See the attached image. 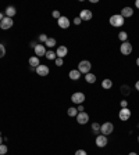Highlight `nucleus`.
Wrapping results in <instances>:
<instances>
[{
    "label": "nucleus",
    "instance_id": "obj_1",
    "mask_svg": "<svg viewBox=\"0 0 139 155\" xmlns=\"http://www.w3.org/2000/svg\"><path fill=\"white\" fill-rule=\"evenodd\" d=\"M124 22H125V20H124L120 14H114V15L110 17V25H111V27H116V28L123 27Z\"/></svg>",
    "mask_w": 139,
    "mask_h": 155
},
{
    "label": "nucleus",
    "instance_id": "obj_2",
    "mask_svg": "<svg viewBox=\"0 0 139 155\" xmlns=\"http://www.w3.org/2000/svg\"><path fill=\"white\" fill-rule=\"evenodd\" d=\"M91 68H92V64L88 60H84V61H81L79 64H78V71H79L81 74H85V75L91 72Z\"/></svg>",
    "mask_w": 139,
    "mask_h": 155
},
{
    "label": "nucleus",
    "instance_id": "obj_3",
    "mask_svg": "<svg viewBox=\"0 0 139 155\" xmlns=\"http://www.w3.org/2000/svg\"><path fill=\"white\" fill-rule=\"evenodd\" d=\"M113 130H114V125L111 122H104L103 125H100V133L104 134V136L111 134Z\"/></svg>",
    "mask_w": 139,
    "mask_h": 155
},
{
    "label": "nucleus",
    "instance_id": "obj_4",
    "mask_svg": "<svg viewBox=\"0 0 139 155\" xmlns=\"http://www.w3.org/2000/svg\"><path fill=\"white\" fill-rule=\"evenodd\" d=\"M71 101L75 102V104H78V105H81L82 102L85 101V94L81 93V91H77V93H74V94L71 96Z\"/></svg>",
    "mask_w": 139,
    "mask_h": 155
},
{
    "label": "nucleus",
    "instance_id": "obj_5",
    "mask_svg": "<svg viewBox=\"0 0 139 155\" xmlns=\"http://www.w3.org/2000/svg\"><path fill=\"white\" fill-rule=\"evenodd\" d=\"M120 51H121V54H124V55H128V54L132 53V44L129 42H124L121 46H120Z\"/></svg>",
    "mask_w": 139,
    "mask_h": 155
},
{
    "label": "nucleus",
    "instance_id": "obj_6",
    "mask_svg": "<svg viewBox=\"0 0 139 155\" xmlns=\"http://www.w3.org/2000/svg\"><path fill=\"white\" fill-rule=\"evenodd\" d=\"M13 25H14V21H13V18H9V17H4L3 21L0 22V28L4 29V31L6 29H10Z\"/></svg>",
    "mask_w": 139,
    "mask_h": 155
},
{
    "label": "nucleus",
    "instance_id": "obj_7",
    "mask_svg": "<svg viewBox=\"0 0 139 155\" xmlns=\"http://www.w3.org/2000/svg\"><path fill=\"white\" fill-rule=\"evenodd\" d=\"M77 122L79 123V125H86V123L89 122V115L86 112H78V115H77Z\"/></svg>",
    "mask_w": 139,
    "mask_h": 155
},
{
    "label": "nucleus",
    "instance_id": "obj_8",
    "mask_svg": "<svg viewBox=\"0 0 139 155\" xmlns=\"http://www.w3.org/2000/svg\"><path fill=\"white\" fill-rule=\"evenodd\" d=\"M33 50H35V55L36 57H45L46 55V47H45V44H36Z\"/></svg>",
    "mask_w": 139,
    "mask_h": 155
},
{
    "label": "nucleus",
    "instance_id": "obj_9",
    "mask_svg": "<svg viewBox=\"0 0 139 155\" xmlns=\"http://www.w3.org/2000/svg\"><path fill=\"white\" fill-rule=\"evenodd\" d=\"M118 116H120V119L121 121H128L129 118H131V111H129L128 108H121L120 109V114H118Z\"/></svg>",
    "mask_w": 139,
    "mask_h": 155
},
{
    "label": "nucleus",
    "instance_id": "obj_10",
    "mask_svg": "<svg viewBox=\"0 0 139 155\" xmlns=\"http://www.w3.org/2000/svg\"><path fill=\"white\" fill-rule=\"evenodd\" d=\"M49 72H50V69H49V67L48 65H39L36 68V74L39 76H48L49 75Z\"/></svg>",
    "mask_w": 139,
    "mask_h": 155
},
{
    "label": "nucleus",
    "instance_id": "obj_11",
    "mask_svg": "<svg viewBox=\"0 0 139 155\" xmlns=\"http://www.w3.org/2000/svg\"><path fill=\"white\" fill-rule=\"evenodd\" d=\"M107 136H104V134H100V136H97L96 137V145L97 147H100V148H103V147H106L107 145Z\"/></svg>",
    "mask_w": 139,
    "mask_h": 155
},
{
    "label": "nucleus",
    "instance_id": "obj_12",
    "mask_svg": "<svg viewBox=\"0 0 139 155\" xmlns=\"http://www.w3.org/2000/svg\"><path fill=\"white\" fill-rule=\"evenodd\" d=\"M57 24H59L60 28H63V29H67V28L70 27V20L67 18V17H60L59 20H57Z\"/></svg>",
    "mask_w": 139,
    "mask_h": 155
},
{
    "label": "nucleus",
    "instance_id": "obj_13",
    "mask_svg": "<svg viewBox=\"0 0 139 155\" xmlns=\"http://www.w3.org/2000/svg\"><path fill=\"white\" fill-rule=\"evenodd\" d=\"M92 17H93V14L91 10H82L79 14V18L82 21H89V20H92Z\"/></svg>",
    "mask_w": 139,
    "mask_h": 155
},
{
    "label": "nucleus",
    "instance_id": "obj_14",
    "mask_svg": "<svg viewBox=\"0 0 139 155\" xmlns=\"http://www.w3.org/2000/svg\"><path fill=\"white\" fill-rule=\"evenodd\" d=\"M120 15L123 17V18H129V17L134 15V10L131 8V7H124L123 10H121V14Z\"/></svg>",
    "mask_w": 139,
    "mask_h": 155
},
{
    "label": "nucleus",
    "instance_id": "obj_15",
    "mask_svg": "<svg viewBox=\"0 0 139 155\" xmlns=\"http://www.w3.org/2000/svg\"><path fill=\"white\" fill-rule=\"evenodd\" d=\"M67 51H68V50H67L65 46H59L57 50H56V55H57L59 58H64L65 55H67Z\"/></svg>",
    "mask_w": 139,
    "mask_h": 155
},
{
    "label": "nucleus",
    "instance_id": "obj_16",
    "mask_svg": "<svg viewBox=\"0 0 139 155\" xmlns=\"http://www.w3.org/2000/svg\"><path fill=\"white\" fill-rule=\"evenodd\" d=\"M29 65H31V68H38V67L40 65L39 57H36V55H32V57L29 58Z\"/></svg>",
    "mask_w": 139,
    "mask_h": 155
},
{
    "label": "nucleus",
    "instance_id": "obj_17",
    "mask_svg": "<svg viewBox=\"0 0 139 155\" xmlns=\"http://www.w3.org/2000/svg\"><path fill=\"white\" fill-rule=\"evenodd\" d=\"M68 78L71 80H78L81 78V72L78 69H72V71H70V74H68Z\"/></svg>",
    "mask_w": 139,
    "mask_h": 155
},
{
    "label": "nucleus",
    "instance_id": "obj_18",
    "mask_svg": "<svg viewBox=\"0 0 139 155\" xmlns=\"http://www.w3.org/2000/svg\"><path fill=\"white\" fill-rule=\"evenodd\" d=\"M16 13H17V10L14 6H9V7L6 8V15L9 17V18H13V17L16 15Z\"/></svg>",
    "mask_w": 139,
    "mask_h": 155
},
{
    "label": "nucleus",
    "instance_id": "obj_19",
    "mask_svg": "<svg viewBox=\"0 0 139 155\" xmlns=\"http://www.w3.org/2000/svg\"><path fill=\"white\" fill-rule=\"evenodd\" d=\"M111 86H113L111 79H104L102 82V87L104 89V90H109V89H111Z\"/></svg>",
    "mask_w": 139,
    "mask_h": 155
},
{
    "label": "nucleus",
    "instance_id": "obj_20",
    "mask_svg": "<svg viewBox=\"0 0 139 155\" xmlns=\"http://www.w3.org/2000/svg\"><path fill=\"white\" fill-rule=\"evenodd\" d=\"M85 80L88 82V83H95V82H96V76L89 72V74H86L85 75Z\"/></svg>",
    "mask_w": 139,
    "mask_h": 155
},
{
    "label": "nucleus",
    "instance_id": "obj_21",
    "mask_svg": "<svg viewBox=\"0 0 139 155\" xmlns=\"http://www.w3.org/2000/svg\"><path fill=\"white\" fill-rule=\"evenodd\" d=\"M67 114H68V116H77V115H78V109L74 107H70Z\"/></svg>",
    "mask_w": 139,
    "mask_h": 155
},
{
    "label": "nucleus",
    "instance_id": "obj_22",
    "mask_svg": "<svg viewBox=\"0 0 139 155\" xmlns=\"http://www.w3.org/2000/svg\"><path fill=\"white\" fill-rule=\"evenodd\" d=\"M48 47H54L56 46V39L54 38H48V40H46V43H45Z\"/></svg>",
    "mask_w": 139,
    "mask_h": 155
},
{
    "label": "nucleus",
    "instance_id": "obj_23",
    "mask_svg": "<svg viewBox=\"0 0 139 155\" xmlns=\"http://www.w3.org/2000/svg\"><path fill=\"white\" fill-rule=\"evenodd\" d=\"M45 57H46L48 60H52V61H54V60L57 58V55H56V53H54V51H52V50H50V51H48Z\"/></svg>",
    "mask_w": 139,
    "mask_h": 155
},
{
    "label": "nucleus",
    "instance_id": "obj_24",
    "mask_svg": "<svg viewBox=\"0 0 139 155\" xmlns=\"http://www.w3.org/2000/svg\"><path fill=\"white\" fill-rule=\"evenodd\" d=\"M118 39L121 40V42H127V39H128V33L127 32H120L118 33Z\"/></svg>",
    "mask_w": 139,
    "mask_h": 155
},
{
    "label": "nucleus",
    "instance_id": "obj_25",
    "mask_svg": "<svg viewBox=\"0 0 139 155\" xmlns=\"http://www.w3.org/2000/svg\"><path fill=\"white\" fill-rule=\"evenodd\" d=\"M92 130H93V133H99L100 132V125L99 123H92Z\"/></svg>",
    "mask_w": 139,
    "mask_h": 155
},
{
    "label": "nucleus",
    "instance_id": "obj_26",
    "mask_svg": "<svg viewBox=\"0 0 139 155\" xmlns=\"http://www.w3.org/2000/svg\"><path fill=\"white\" fill-rule=\"evenodd\" d=\"M7 145L6 144H0V155H4V154H7Z\"/></svg>",
    "mask_w": 139,
    "mask_h": 155
},
{
    "label": "nucleus",
    "instance_id": "obj_27",
    "mask_svg": "<svg viewBox=\"0 0 139 155\" xmlns=\"http://www.w3.org/2000/svg\"><path fill=\"white\" fill-rule=\"evenodd\" d=\"M4 55H6V47H4V44L0 43V58H3Z\"/></svg>",
    "mask_w": 139,
    "mask_h": 155
},
{
    "label": "nucleus",
    "instance_id": "obj_28",
    "mask_svg": "<svg viewBox=\"0 0 139 155\" xmlns=\"http://www.w3.org/2000/svg\"><path fill=\"white\" fill-rule=\"evenodd\" d=\"M54 62H56V65H57V67H63V64H64V61H63V58H59V57H57V58L54 60Z\"/></svg>",
    "mask_w": 139,
    "mask_h": 155
},
{
    "label": "nucleus",
    "instance_id": "obj_29",
    "mask_svg": "<svg viewBox=\"0 0 139 155\" xmlns=\"http://www.w3.org/2000/svg\"><path fill=\"white\" fill-rule=\"evenodd\" d=\"M121 91H123V94H129V87L128 86H121Z\"/></svg>",
    "mask_w": 139,
    "mask_h": 155
},
{
    "label": "nucleus",
    "instance_id": "obj_30",
    "mask_svg": "<svg viewBox=\"0 0 139 155\" xmlns=\"http://www.w3.org/2000/svg\"><path fill=\"white\" fill-rule=\"evenodd\" d=\"M52 15H53L56 20H59L60 17H61V14H60V11H59V10H54L53 13H52Z\"/></svg>",
    "mask_w": 139,
    "mask_h": 155
},
{
    "label": "nucleus",
    "instance_id": "obj_31",
    "mask_svg": "<svg viewBox=\"0 0 139 155\" xmlns=\"http://www.w3.org/2000/svg\"><path fill=\"white\" fill-rule=\"evenodd\" d=\"M39 40H40L42 43H46V40H48V36H46L45 33H42V35L39 36Z\"/></svg>",
    "mask_w": 139,
    "mask_h": 155
},
{
    "label": "nucleus",
    "instance_id": "obj_32",
    "mask_svg": "<svg viewBox=\"0 0 139 155\" xmlns=\"http://www.w3.org/2000/svg\"><path fill=\"white\" fill-rule=\"evenodd\" d=\"M75 155H88V154H86L85 150H77L75 151Z\"/></svg>",
    "mask_w": 139,
    "mask_h": 155
},
{
    "label": "nucleus",
    "instance_id": "obj_33",
    "mask_svg": "<svg viewBox=\"0 0 139 155\" xmlns=\"http://www.w3.org/2000/svg\"><path fill=\"white\" fill-rule=\"evenodd\" d=\"M81 22H82V20H81L79 17H77V18L74 20V24H75V25H79Z\"/></svg>",
    "mask_w": 139,
    "mask_h": 155
},
{
    "label": "nucleus",
    "instance_id": "obj_34",
    "mask_svg": "<svg viewBox=\"0 0 139 155\" xmlns=\"http://www.w3.org/2000/svg\"><path fill=\"white\" fill-rule=\"evenodd\" d=\"M127 105H128L127 100H123V101H121V108H127Z\"/></svg>",
    "mask_w": 139,
    "mask_h": 155
},
{
    "label": "nucleus",
    "instance_id": "obj_35",
    "mask_svg": "<svg viewBox=\"0 0 139 155\" xmlns=\"http://www.w3.org/2000/svg\"><path fill=\"white\" fill-rule=\"evenodd\" d=\"M77 109H78V112H84V107H82V104H81V105H78V108H77Z\"/></svg>",
    "mask_w": 139,
    "mask_h": 155
},
{
    "label": "nucleus",
    "instance_id": "obj_36",
    "mask_svg": "<svg viewBox=\"0 0 139 155\" xmlns=\"http://www.w3.org/2000/svg\"><path fill=\"white\" fill-rule=\"evenodd\" d=\"M135 89H136V90L139 91V80H138V82H136V83H135Z\"/></svg>",
    "mask_w": 139,
    "mask_h": 155
},
{
    "label": "nucleus",
    "instance_id": "obj_37",
    "mask_svg": "<svg viewBox=\"0 0 139 155\" xmlns=\"http://www.w3.org/2000/svg\"><path fill=\"white\" fill-rule=\"evenodd\" d=\"M3 18H4V17H3V13H0V22L3 21Z\"/></svg>",
    "mask_w": 139,
    "mask_h": 155
},
{
    "label": "nucleus",
    "instance_id": "obj_38",
    "mask_svg": "<svg viewBox=\"0 0 139 155\" xmlns=\"http://www.w3.org/2000/svg\"><path fill=\"white\" fill-rule=\"evenodd\" d=\"M135 6H136V8H139V0H136V1H135Z\"/></svg>",
    "mask_w": 139,
    "mask_h": 155
},
{
    "label": "nucleus",
    "instance_id": "obj_39",
    "mask_svg": "<svg viewBox=\"0 0 139 155\" xmlns=\"http://www.w3.org/2000/svg\"><path fill=\"white\" fill-rule=\"evenodd\" d=\"M128 155H138V154H136V152H129Z\"/></svg>",
    "mask_w": 139,
    "mask_h": 155
},
{
    "label": "nucleus",
    "instance_id": "obj_40",
    "mask_svg": "<svg viewBox=\"0 0 139 155\" xmlns=\"http://www.w3.org/2000/svg\"><path fill=\"white\" fill-rule=\"evenodd\" d=\"M136 65H138V67H139V57H138V58H136Z\"/></svg>",
    "mask_w": 139,
    "mask_h": 155
},
{
    "label": "nucleus",
    "instance_id": "obj_41",
    "mask_svg": "<svg viewBox=\"0 0 139 155\" xmlns=\"http://www.w3.org/2000/svg\"><path fill=\"white\" fill-rule=\"evenodd\" d=\"M0 144H3V139L1 137H0Z\"/></svg>",
    "mask_w": 139,
    "mask_h": 155
},
{
    "label": "nucleus",
    "instance_id": "obj_42",
    "mask_svg": "<svg viewBox=\"0 0 139 155\" xmlns=\"http://www.w3.org/2000/svg\"><path fill=\"white\" fill-rule=\"evenodd\" d=\"M138 143H139V136H138Z\"/></svg>",
    "mask_w": 139,
    "mask_h": 155
}]
</instances>
